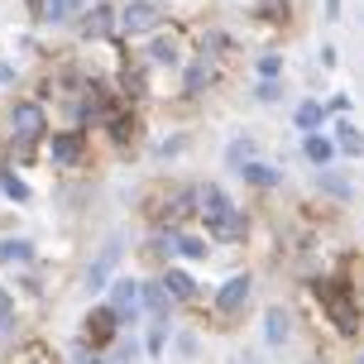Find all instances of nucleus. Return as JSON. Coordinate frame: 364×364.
<instances>
[{"label": "nucleus", "mask_w": 364, "mask_h": 364, "mask_svg": "<svg viewBox=\"0 0 364 364\" xmlns=\"http://www.w3.org/2000/svg\"><path fill=\"white\" fill-rule=\"evenodd\" d=\"M245 178L255 182V187H273V182H278V168H269V164H245Z\"/></svg>", "instance_id": "aec40b11"}, {"label": "nucleus", "mask_w": 364, "mask_h": 364, "mask_svg": "<svg viewBox=\"0 0 364 364\" xmlns=\"http://www.w3.org/2000/svg\"><path fill=\"white\" fill-rule=\"evenodd\" d=\"M336 144L346 149L350 159H360V154H364V134L355 125H336Z\"/></svg>", "instance_id": "a211bd4d"}, {"label": "nucleus", "mask_w": 364, "mask_h": 364, "mask_svg": "<svg viewBox=\"0 0 364 364\" xmlns=\"http://www.w3.org/2000/svg\"><path fill=\"white\" fill-rule=\"evenodd\" d=\"M0 187H5V197H15V201H24V197H29V187H24L19 178H0Z\"/></svg>", "instance_id": "393cba45"}, {"label": "nucleus", "mask_w": 364, "mask_h": 364, "mask_svg": "<svg viewBox=\"0 0 364 364\" xmlns=\"http://www.w3.org/2000/svg\"><path fill=\"white\" fill-rule=\"evenodd\" d=\"M139 307L154 316V326H164V321H168V307H173V297L164 292V283H149V288H139Z\"/></svg>", "instance_id": "0eeeda50"}, {"label": "nucleus", "mask_w": 364, "mask_h": 364, "mask_svg": "<svg viewBox=\"0 0 364 364\" xmlns=\"http://www.w3.org/2000/svg\"><path fill=\"white\" fill-rule=\"evenodd\" d=\"M125 34H154V24H159V10L149 5V0H129L125 5Z\"/></svg>", "instance_id": "39448f33"}, {"label": "nucleus", "mask_w": 364, "mask_h": 364, "mask_svg": "<svg viewBox=\"0 0 364 364\" xmlns=\"http://www.w3.org/2000/svg\"><path fill=\"white\" fill-rule=\"evenodd\" d=\"M173 255H187V259H201L206 255V245L197 235H173Z\"/></svg>", "instance_id": "412c9836"}, {"label": "nucleus", "mask_w": 364, "mask_h": 364, "mask_svg": "<svg viewBox=\"0 0 364 364\" xmlns=\"http://www.w3.org/2000/svg\"><path fill=\"white\" fill-rule=\"evenodd\" d=\"M321 115H326V110L316 106V101H302V106H297V129H307V134H311V129L321 125Z\"/></svg>", "instance_id": "6ab92c4d"}, {"label": "nucleus", "mask_w": 364, "mask_h": 364, "mask_svg": "<svg viewBox=\"0 0 364 364\" xmlns=\"http://www.w3.org/2000/svg\"><path fill=\"white\" fill-rule=\"evenodd\" d=\"M192 201L201 206V216H206V220H216L220 211L230 206V201H225V192H220V187H211V182H201V187H192Z\"/></svg>", "instance_id": "1a4fd4ad"}, {"label": "nucleus", "mask_w": 364, "mask_h": 364, "mask_svg": "<svg viewBox=\"0 0 364 364\" xmlns=\"http://www.w3.org/2000/svg\"><path fill=\"white\" fill-rule=\"evenodd\" d=\"M321 182H326V192H336V197H350V182L331 178V173H321Z\"/></svg>", "instance_id": "cd10ccee"}, {"label": "nucleus", "mask_w": 364, "mask_h": 364, "mask_svg": "<svg viewBox=\"0 0 364 364\" xmlns=\"http://www.w3.org/2000/svg\"><path fill=\"white\" fill-rule=\"evenodd\" d=\"M245 159H250V139H235L230 144V164H245Z\"/></svg>", "instance_id": "c85d7f7f"}, {"label": "nucleus", "mask_w": 364, "mask_h": 364, "mask_svg": "<svg viewBox=\"0 0 364 364\" xmlns=\"http://www.w3.org/2000/svg\"><path fill=\"white\" fill-rule=\"evenodd\" d=\"M211 82H216V68H211V63H192V68H187V77H182V87H187V96H197V91H206Z\"/></svg>", "instance_id": "4468645a"}, {"label": "nucleus", "mask_w": 364, "mask_h": 364, "mask_svg": "<svg viewBox=\"0 0 364 364\" xmlns=\"http://www.w3.org/2000/svg\"><path fill=\"white\" fill-rule=\"evenodd\" d=\"M302 149H307L311 164H326V159H331V139H321V134H307V144H302Z\"/></svg>", "instance_id": "4be33fe9"}, {"label": "nucleus", "mask_w": 364, "mask_h": 364, "mask_svg": "<svg viewBox=\"0 0 364 364\" xmlns=\"http://www.w3.org/2000/svg\"><path fill=\"white\" fill-rule=\"evenodd\" d=\"M245 302H250V273H235V278H230V283L220 288L216 307H220V311H230V316H235V311L245 307Z\"/></svg>", "instance_id": "423d86ee"}, {"label": "nucleus", "mask_w": 364, "mask_h": 364, "mask_svg": "<svg viewBox=\"0 0 364 364\" xmlns=\"http://www.w3.org/2000/svg\"><path fill=\"white\" fill-rule=\"evenodd\" d=\"M321 297H326V307H331V316H336V331H346V336H355L360 331V311H355V302L350 297H341V292L331 288H321Z\"/></svg>", "instance_id": "f03ea898"}, {"label": "nucleus", "mask_w": 364, "mask_h": 364, "mask_svg": "<svg viewBox=\"0 0 364 364\" xmlns=\"http://www.w3.org/2000/svg\"><path fill=\"white\" fill-rule=\"evenodd\" d=\"M149 63H159V68H173V63H178V38L154 34V38H149Z\"/></svg>", "instance_id": "9b49d317"}, {"label": "nucleus", "mask_w": 364, "mask_h": 364, "mask_svg": "<svg viewBox=\"0 0 364 364\" xmlns=\"http://www.w3.org/2000/svg\"><path fill=\"white\" fill-rule=\"evenodd\" d=\"M115 259H120V240H110V245H101V255L91 259V269H87V292H101V288H110V269H115Z\"/></svg>", "instance_id": "f257e3e1"}, {"label": "nucleus", "mask_w": 364, "mask_h": 364, "mask_svg": "<svg viewBox=\"0 0 364 364\" xmlns=\"http://www.w3.org/2000/svg\"><path fill=\"white\" fill-rule=\"evenodd\" d=\"M110 19H115V15H110L106 5H96V10L87 15V24H82V34H87V38H101V34H110V29H115Z\"/></svg>", "instance_id": "f3484780"}, {"label": "nucleus", "mask_w": 364, "mask_h": 364, "mask_svg": "<svg viewBox=\"0 0 364 364\" xmlns=\"http://www.w3.org/2000/svg\"><path fill=\"white\" fill-rule=\"evenodd\" d=\"M278 96H283V91H278V82H273V77H264V82H259V101H278Z\"/></svg>", "instance_id": "bb28decb"}, {"label": "nucleus", "mask_w": 364, "mask_h": 364, "mask_svg": "<svg viewBox=\"0 0 364 364\" xmlns=\"http://www.w3.org/2000/svg\"><path fill=\"white\" fill-rule=\"evenodd\" d=\"M255 68H259V77H278V68H283V58H278V53H264V58L255 63Z\"/></svg>", "instance_id": "b1692460"}, {"label": "nucleus", "mask_w": 364, "mask_h": 364, "mask_svg": "<svg viewBox=\"0 0 364 364\" xmlns=\"http://www.w3.org/2000/svg\"><path fill=\"white\" fill-rule=\"evenodd\" d=\"M82 5H87V0H48V15L53 19H73Z\"/></svg>", "instance_id": "5701e85b"}, {"label": "nucleus", "mask_w": 364, "mask_h": 364, "mask_svg": "<svg viewBox=\"0 0 364 364\" xmlns=\"http://www.w3.org/2000/svg\"><path fill=\"white\" fill-rule=\"evenodd\" d=\"M110 311L120 316V326H125V321H134V316H139V283L120 278V283L110 288Z\"/></svg>", "instance_id": "7ed1b4c3"}, {"label": "nucleus", "mask_w": 364, "mask_h": 364, "mask_svg": "<svg viewBox=\"0 0 364 364\" xmlns=\"http://www.w3.org/2000/svg\"><path fill=\"white\" fill-rule=\"evenodd\" d=\"M29 259H34L29 240H0V264H29Z\"/></svg>", "instance_id": "2eb2a0df"}, {"label": "nucleus", "mask_w": 364, "mask_h": 364, "mask_svg": "<svg viewBox=\"0 0 364 364\" xmlns=\"http://www.w3.org/2000/svg\"><path fill=\"white\" fill-rule=\"evenodd\" d=\"M77 154H82V134H58V139H53V159L63 168L77 164Z\"/></svg>", "instance_id": "dca6fc26"}, {"label": "nucleus", "mask_w": 364, "mask_h": 364, "mask_svg": "<svg viewBox=\"0 0 364 364\" xmlns=\"http://www.w3.org/2000/svg\"><path fill=\"white\" fill-rule=\"evenodd\" d=\"M115 331H120V316H115L110 307H96V311L87 316V341H96V346H106Z\"/></svg>", "instance_id": "6e6552de"}, {"label": "nucleus", "mask_w": 364, "mask_h": 364, "mask_svg": "<svg viewBox=\"0 0 364 364\" xmlns=\"http://www.w3.org/2000/svg\"><path fill=\"white\" fill-rule=\"evenodd\" d=\"M164 292L173 297V302H187V297H197V283H192V273L173 269V273L164 278Z\"/></svg>", "instance_id": "f8f14e48"}, {"label": "nucleus", "mask_w": 364, "mask_h": 364, "mask_svg": "<svg viewBox=\"0 0 364 364\" xmlns=\"http://www.w3.org/2000/svg\"><path fill=\"white\" fill-rule=\"evenodd\" d=\"M0 82H15V68H5V63H0Z\"/></svg>", "instance_id": "c756f323"}, {"label": "nucleus", "mask_w": 364, "mask_h": 364, "mask_svg": "<svg viewBox=\"0 0 364 364\" xmlns=\"http://www.w3.org/2000/svg\"><path fill=\"white\" fill-rule=\"evenodd\" d=\"M10 125H15V139H38L43 134V110L34 101H19L15 115H10Z\"/></svg>", "instance_id": "20e7f679"}, {"label": "nucleus", "mask_w": 364, "mask_h": 364, "mask_svg": "<svg viewBox=\"0 0 364 364\" xmlns=\"http://www.w3.org/2000/svg\"><path fill=\"white\" fill-rule=\"evenodd\" d=\"M355 364H364V355H360V360H355Z\"/></svg>", "instance_id": "7c9ffc66"}, {"label": "nucleus", "mask_w": 364, "mask_h": 364, "mask_svg": "<svg viewBox=\"0 0 364 364\" xmlns=\"http://www.w3.org/2000/svg\"><path fill=\"white\" fill-rule=\"evenodd\" d=\"M288 336H292L288 311H283V307H269V311H264V341H269V346H283Z\"/></svg>", "instance_id": "9d476101"}, {"label": "nucleus", "mask_w": 364, "mask_h": 364, "mask_svg": "<svg viewBox=\"0 0 364 364\" xmlns=\"http://www.w3.org/2000/svg\"><path fill=\"white\" fill-rule=\"evenodd\" d=\"M10 321H15V307H10V292L0 288V331H10Z\"/></svg>", "instance_id": "a878e982"}, {"label": "nucleus", "mask_w": 364, "mask_h": 364, "mask_svg": "<svg viewBox=\"0 0 364 364\" xmlns=\"http://www.w3.org/2000/svg\"><path fill=\"white\" fill-rule=\"evenodd\" d=\"M211 230H216L220 240H240V235H245V216H240L235 206H225V211L211 220Z\"/></svg>", "instance_id": "ddd939ff"}]
</instances>
